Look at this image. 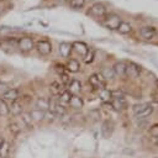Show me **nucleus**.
Masks as SVG:
<instances>
[{
    "mask_svg": "<svg viewBox=\"0 0 158 158\" xmlns=\"http://www.w3.org/2000/svg\"><path fill=\"white\" fill-rule=\"evenodd\" d=\"M132 111L137 120H142V118L148 117L153 112V106L151 104H138L133 106Z\"/></svg>",
    "mask_w": 158,
    "mask_h": 158,
    "instance_id": "f257e3e1",
    "label": "nucleus"
},
{
    "mask_svg": "<svg viewBox=\"0 0 158 158\" xmlns=\"http://www.w3.org/2000/svg\"><path fill=\"white\" fill-rule=\"evenodd\" d=\"M104 25L110 30H117V27L121 23V17L116 14H109L104 16Z\"/></svg>",
    "mask_w": 158,
    "mask_h": 158,
    "instance_id": "f03ea898",
    "label": "nucleus"
},
{
    "mask_svg": "<svg viewBox=\"0 0 158 158\" xmlns=\"http://www.w3.org/2000/svg\"><path fill=\"white\" fill-rule=\"evenodd\" d=\"M89 83L94 89H98V90H101V89H104L106 86V80L104 79V77L100 73L91 74L89 77Z\"/></svg>",
    "mask_w": 158,
    "mask_h": 158,
    "instance_id": "7ed1b4c3",
    "label": "nucleus"
},
{
    "mask_svg": "<svg viewBox=\"0 0 158 158\" xmlns=\"http://www.w3.org/2000/svg\"><path fill=\"white\" fill-rule=\"evenodd\" d=\"M141 70H142L141 65H138V64H136L133 62H130L126 65V75L130 77V78H133V79L138 78L139 74H141Z\"/></svg>",
    "mask_w": 158,
    "mask_h": 158,
    "instance_id": "20e7f679",
    "label": "nucleus"
},
{
    "mask_svg": "<svg viewBox=\"0 0 158 158\" xmlns=\"http://www.w3.org/2000/svg\"><path fill=\"white\" fill-rule=\"evenodd\" d=\"M17 46H19V48H20L22 52H28V51L33 49L35 43H33V41H32L31 37H21V38L17 41Z\"/></svg>",
    "mask_w": 158,
    "mask_h": 158,
    "instance_id": "39448f33",
    "label": "nucleus"
},
{
    "mask_svg": "<svg viewBox=\"0 0 158 158\" xmlns=\"http://www.w3.org/2000/svg\"><path fill=\"white\" fill-rule=\"evenodd\" d=\"M36 48H37L38 53L42 54V56H48L52 52V44H51V42H48L46 40L38 41L37 44H36Z\"/></svg>",
    "mask_w": 158,
    "mask_h": 158,
    "instance_id": "423d86ee",
    "label": "nucleus"
},
{
    "mask_svg": "<svg viewBox=\"0 0 158 158\" xmlns=\"http://www.w3.org/2000/svg\"><path fill=\"white\" fill-rule=\"evenodd\" d=\"M90 14L94 15L95 17H104L106 15V7L101 2H95L90 7Z\"/></svg>",
    "mask_w": 158,
    "mask_h": 158,
    "instance_id": "0eeeda50",
    "label": "nucleus"
},
{
    "mask_svg": "<svg viewBox=\"0 0 158 158\" xmlns=\"http://www.w3.org/2000/svg\"><path fill=\"white\" fill-rule=\"evenodd\" d=\"M20 99V90L16 88H9L4 94H2V100L4 101H14Z\"/></svg>",
    "mask_w": 158,
    "mask_h": 158,
    "instance_id": "6e6552de",
    "label": "nucleus"
},
{
    "mask_svg": "<svg viewBox=\"0 0 158 158\" xmlns=\"http://www.w3.org/2000/svg\"><path fill=\"white\" fill-rule=\"evenodd\" d=\"M156 33H157V30L153 26H143L139 30V35L144 40H152L156 36Z\"/></svg>",
    "mask_w": 158,
    "mask_h": 158,
    "instance_id": "1a4fd4ad",
    "label": "nucleus"
},
{
    "mask_svg": "<svg viewBox=\"0 0 158 158\" xmlns=\"http://www.w3.org/2000/svg\"><path fill=\"white\" fill-rule=\"evenodd\" d=\"M51 112H53L56 116H63L65 115V107L63 105H60L59 102H56V101H49V109Z\"/></svg>",
    "mask_w": 158,
    "mask_h": 158,
    "instance_id": "9d476101",
    "label": "nucleus"
},
{
    "mask_svg": "<svg viewBox=\"0 0 158 158\" xmlns=\"http://www.w3.org/2000/svg\"><path fill=\"white\" fill-rule=\"evenodd\" d=\"M9 107H10V112H11L14 116H17V115L22 114L23 104H22L21 99H17V100L11 101V105H9Z\"/></svg>",
    "mask_w": 158,
    "mask_h": 158,
    "instance_id": "9b49d317",
    "label": "nucleus"
},
{
    "mask_svg": "<svg viewBox=\"0 0 158 158\" xmlns=\"http://www.w3.org/2000/svg\"><path fill=\"white\" fill-rule=\"evenodd\" d=\"M126 65H127V63H125L122 60L116 62L114 64V67H112V69L115 72V75H118L120 78L121 77H126Z\"/></svg>",
    "mask_w": 158,
    "mask_h": 158,
    "instance_id": "f8f14e48",
    "label": "nucleus"
},
{
    "mask_svg": "<svg viewBox=\"0 0 158 158\" xmlns=\"http://www.w3.org/2000/svg\"><path fill=\"white\" fill-rule=\"evenodd\" d=\"M72 95H78L81 90V83L77 79H73L70 80V83L68 84V89H67Z\"/></svg>",
    "mask_w": 158,
    "mask_h": 158,
    "instance_id": "ddd939ff",
    "label": "nucleus"
},
{
    "mask_svg": "<svg viewBox=\"0 0 158 158\" xmlns=\"http://www.w3.org/2000/svg\"><path fill=\"white\" fill-rule=\"evenodd\" d=\"M72 49H74L78 54H80V56H85V53L88 52V46L84 43V42H79V41H77V42H74L73 44H72Z\"/></svg>",
    "mask_w": 158,
    "mask_h": 158,
    "instance_id": "4468645a",
    "label": "nucleus"
},
{
    "mask_svg": "<svg viewBox=\"0 0 158 158\" xmlns=\"http://www.w3.org/2000/svg\"><path fill=\"white\" fill-rule=\"evenodd\" d=\"M110 104H111V107L115 109V110H117V111L123 110L126 107V101H125L123 98H112L111 101H110Z\"/></svg>",
    "mask_w": 158,
    "mask_h": 158,
    "instance_id": "2eb2a0df",
    "label": "nucleus"
},
{
    "mask_svg": "<svg viewBox=\"0 0 158 158\" xmlns=\"http://www.w3.org/2000/svg\"><path fill=\"white\" fill-rule=\"evenodd\" d=\"M35 109L41 111H47L49 109V100L46 98H38L35 102Z\"/></svg>",
    "mask_w": 158,
    "mask_h": 158,
    "instance_id": "dca6fc26",
    "label": "nucleus"
},
{
    "mask_svg": "<svg viewBox=\"0 0 158 158\" xmlns=\"http://www.w3.org/2000/svg\"><path fill=\"white\" fill-rule=\"evenodd\" d=\"M72 53V44L70 43H67V42H62L59 44V54L63 57V58H68Z\"/></svg>",
    "mask_w": 158,
    "mask_h": 158,
    "instance_id": "f3484780",
    "label": "nucleus"
},
{
    "mask_svg": "<svg viewBox=\"0 0 158 158\" xmlns=\"http://www.w3.org/2000/svg\"><path fill=\"white\" fill-rule=\"evenodd\" d=\"M49 90H51V93L53 94V95H60L65 89L63 88V84L62 83H59V81H52L51 83V85H49Z\"/></svg>",
    "mask_w": 158,
    "mask_h": 158,
    "instance_id": "a211bd4d",
    "label": "nucleus"
},
{
    "mask_svg": "<svg viewBox=\"0 0 158 158\" xmlns=\"http://www.w3.org/2000/svg\"><path fill=\"white\" fill-rule=\"evenodd\" d=\"M73 109H81L83 106H84V101H83V99L79 96V95H72V98H70V100H69V102H68Z\"/></svg>",
    "mask_w": 158,
    "mask_h": 158,
    "instance_id": "6ab92c4d",
    "label": "nucleus"
},
{
    "mask_svg": "<svg viewBox=\"0 0 158 158\" xmlns=\"http://www.w3.org/2000/svg\"><path fill=\"white\" fill-rule=\"evenodd\" d=\"M101 135L102 137L107 138L112 135V123L110 121H104L101 125Z\"/></svg>",
    "mask_w": 158,
    "mask_h": 158,
    "instance_id": "aec40b11",
    "label": "nucleus"
},
{
    "mask_svg": "<svg viewBox=\"0 0 158 158\" xmlns=\"http://www.w3.org/2000/svg\"><path fill=\"white\" fill-rule=\"evenodd\" d=\"M99 98L101 99V101H102L104 104H105V102H110L111 99H112V91L109 90V89H106V88H104V89L100 90Z\"/></svg>",
    "mask_w": 158,
    "mask_h": 158,
    "instance_id": "412c9836",
    "label": "nucleus"
},
{
    "mask_svg": "<svg viewBox=\"0 0 158 158\" xmlns=\"http://www.w3.org/2000/svg\"><path fill=\"white\" fill-rule=\"evenodd\" d=\"M65 68H67V70H69L70 73H77V72L79 70V68H80V64H79V62H78L77 59H69Z\"/></svg>",
    "mask_w": 158,
    "mask_h": 158,
    "instance_id": "4be33fe9",
    "label": "nucleus"
},
{
    "mask_svg": "<svg viewBox=\"0 0 158 158\" xmlns=\"http://www.w3.org/2000/svg\"><path fill=\"white\" fill-rule=\"evenodd\" d=\"M30 116L35 121H41V120H43L46 117V111H41V110H37V109H33V110H31Z\"/></svg>",
    "mask_w": 158,
    "mask_h": 158,
    "instance_id": "5701e85b",
    "label": "nucleus"
},
{
    "mask_svg": "<svg viewBox=\"0 0 158 158\" xmlns=\"http://www.w3.org/2000/svg\"><path fill=\"white\" fill-rule=\"evenodd\" d=\"M10 149H11L10 143H9L7 141H4L2 146L0 147V158H9V156H10Z\"/></svg>",
    "mask_w": 158,
    "mask_h": 158,
    "instance_id": "b1692460",
    "label": "nucleus"
},
{
    "mask_svg": "<svg viewBox=\"0 0 158 158\" xmlns=\"http://www.w3.org/2000/svg\"><path fill=\"white\" fill-rule=\"evenodd\" d=\"M117 31H118L120 33H123V35H126V33H130V32L132 31V26H131L128 22L121 21L120 26L117 27Z\"/></svg>",
    "mask_w": 158,
    "mask_h": 158,
    "instance_id": "393cba45",
    "label": "nucleus"
},
{
    "mask_svg": "<svg viewBox=\"0 0 158 158\" xmlns=\"http://www.w3.org/2000/svg\"><path fill=\"white\" fill-rule=\"evenodd\" d=\"M102 77H104V79L106 80H111V79H114V77H115V72H114V69L112 68H110V67H107V68H104L102 70H101V73H100Z\"/></svg>",
    "mask_w": 158,
    "mask_h": 158,
    "instance_id": "a878e982",
    "label": "nucleus"
},
{
    "mask_svg": "<svg viewBox=\"0 0 158 158\" xmlns=\"http://www.w3.org/2000/svg\"><path fill=\"white\" fill-rule=\"evenodd\" d=\"M9 114H10V107H9L7 102L4 100H0V116L6 117Z\"/></svg>",
    "mask_w": 158,
    "mask_h": 158,
    "instance_id": "bb28decb",
    "label": "nucleus"
},
{
    "mask_svg": "<svg viewBox=\"0 0 158 158\" xmlns=\"http://www.w3.org/2000/svg\"><path fill=\"white\" fill-rule=\"evenodd\" d=\"M94 57H95V52H94L93 49H88V52H86L85 56L83 57V60H84V63L89 64V63H91V62L94 60Z\"/></svg>",
    "mask_w": 158,
    "mask_h": 158,
    "instance_id": "cd10ccee",
    "label": "nucleus"
},
{
    "mask_svg": "<svg viewBox=\"0 0 158 158\" xmlns=\"http://www.w3.org/2000/svg\"><path fill=\"white\" fill-rule=\"evenodd\" d=\"M7 127H9L10 132L14 133V135H17V133L21 131V127H20V125H19L17 122H10Z\"/></svg>",
    "mask_w": 158,
    "mask_h": 158,
    "instance_id": "c85d7f7f",
    "label": "nucleus"
},
{
    "mask_svg": "<svg viewBox=\"0 0 158 158\" xmlns=\"http://www.w3.org/2000/svg\"><path fill=\"white\" fill-rule=\"evenodd\" d=\"M85 5V0H70V6L73 9H81Z\"/></svg>",
    "mask_w": 158,
    "mask_h": 158,
    "instance_id": "c756f323",
    "label": "nucleus"
},
{
    "mask_svg": "<svg viewBox=\"0 0 158 158\" xmlns=\"http://www.w3.org/2000/svg\"><path fill=\"white\" fill-rule=\"evenodd\" d=\"M21 120H22V122H23L25 125L32 126V123H31L32 118H31V116H30V112H23V114L21 115Z\"/></svg>",
    "mask_w": 158,
    "mask_h": 158,
    "instance_id": "7c9ffc66",
    "label": "nucleus"
},
{
    "mask_svg": "<svg viewBox=\"0 0 158 158\" xmlns=\"http://www.w3.org/2000/svg\"><path fill=\"white\" fill-rule=\"evenodd\" d=\"M70 98H72V94L68 91V90H64L62 94H60V101L62 102H69V100H70Z\"/></svg>",
    "mask_w": 158,
    "mask_h": 158,
    "instance_id": "2f4dec72",
    "label": "nucleus"
},
{
    "mask_svg": "<svg viewBox=\"0 0 158 158\" xmlns=\"http://www.w3.org/2000/svg\"><path fill=\"white\" fill-rule=\"evenodd\" d=\"M149 135L152 136V137H154V138H158V123H154L153 126H151V128H149Z\"/></svg>",
    "mask_w": 158,
    "mask_h": 158,
    "instance_id": "473e14b6",
    "label": "nucleus"
},
{
    "mask_svg": "<svg viewBox=\"0 0 158 158\" xmlns=\"http://www.w3.org/2000/svg\"><path fill=\"white\" fill-rule=\"evenodd\" d=\"M60 80H62L60 83H62L63 85H68V84L70 83V78H69V75L65 74V73H64V74H60Z\"/></svg>",
    "mask_w": 158,
    "mask_h": 158,
    "instance_id": "72a5a7b5",
    "label": "nucleus"
},
{
    "mask_svg": "<svg viewBox=\"0 0 158 158\" xmlns=\"http://www.w3.org/2000/svg\"><path fill=\"white\" fill-rule=\"evenodd\" d=\"M56 70L59 73V75H60V74H64V67H63L62 64H57V65H56Z\"/></svg>",
    "mask_w": 158,
    "mask_h": 158,
    "instance_id": "f704fd0d",
    "label": "nucleus"
},
{
    "mask_svg": "<svg viewBox=\"0 0 158 158\" xmlns=\"http://www.w3.org/2000/svg\"><path fill=\"white\" fill-rule=\"evenodd\" d=\"M7 89H9V88H7V86H6L5 84H0V91H1L2 94H4V93H5L6 90H7Z\"/></svg>",
    "mask_w": 158,
    "mask_h": 158,
    "instance_id": "c9c22d12",
    "label": "nucleus"
},
{
    "mask_svg": "<svg viewBox=\"0 0 158 158\" xmlns=\"http://www.w3.org/2000/svg\"><path fill=\"white\" fill-rule=\"evenodd\" d=\"M4 141H5V139H4V138H2L1 136H0V147L2 146V143H4Z\"/></svg>",
    "mask_w": 158,
    "mask_h": 158,
    "instance_id": "e433bc0d",
    "label": "nucleus"
},
{
    "mask_svg": "<svg viewBox=\"0 0 158 158\" xmlns=\"http://www.w3.org/2000/svg\"><path fill=\"white\" fill-rule=\"evenodd\" d=\"M156 146L158 147V138H156Z\"/></svg>",
    "mask_w": 158,
    "mask_h": 158,
    "instance_id": "4c0bfd02",
    "label": "nucleus"
},
{
    "mask_svg": "<svg viewBox=\"0 0 158 158\" xmlns=\"http://www.w3.org/2000/svg\"><path fill=\"white\" fill-rule=\"evenodd\" d=\"M0 14H1V7H0Z\"/></svg>",
    "mask_w": 158,
    "mask_h": 158,
    "instance_id": "58836bf2",
    "label": "nucleus"
},
{
    "mask_svg": "<svg viewBox=\"0 0 158 158\" xmlns=\"http://www.w3.org/2000/svg\"><path fill=\"white\" fill-rule=\"evenodd\" d=\"M157 85H158V80H157Z\"/></svg>",
    "mask_w": 158,
    "mask_h": 158,
    "instance_id": "ea45409f",
    "label": "nucleus"
},
{
    "mask_svg": "<svg viewBox=\"0 0 158 158\" xmlns=\"http://www.w3.org/2000/svg\"><path fill=\"white\" fill-rule=\"evenodd\" d=\"M0 44H1V41H0Z\"/></svg>",
    "mask_w": 158,
    "mask_h": 158,
    "instance_id": "a19ab883",
    "label": "nucleus"
}]
</instances>
